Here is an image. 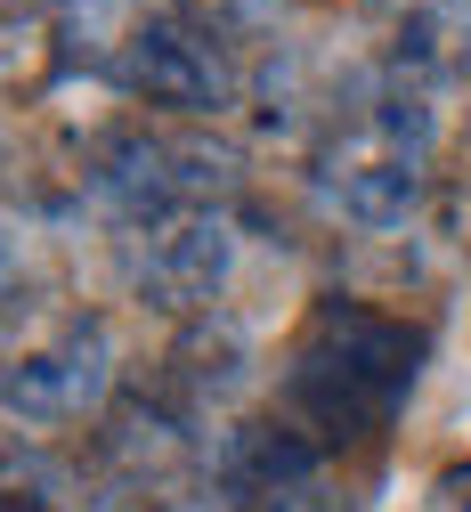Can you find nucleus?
<instances>
[{"label": "nucleus", "instance_id": "nucleus-15", "mask_svg": "<svg viewBox=\"0 0 471 512\" xmlns=\"http://www.w3.org/2000/svg\"><path fill=\"white\" fill-rule=\"evenodd\" d=\"M17 301H25V277H17V244L0 236V326L17 317Z\"/></svg>", "mask_w": 471, "mask_h": 512}, {"label": "nucleus", "instance_id": "nucleus-5", "mask_svg": "<svg viewBox=\"0 0 471 512\" xmlns=\"http://www.w3.org/2000/svg\"><path fill=\"white\" fill-rule=\"evenodd\" d=\"M236 236H244V204H187V212H155V220H122L114 252L139 301H155L163 317H212L228 269H236Z\"/></svg>", "mask_w": 471, "mask_h": 512}, {"label": "nucleus", "instance_id": "nucleus-3", "mask_svg": "<svg viewBox=\"0 0 471 512\" xmlns=\"http://www.w3.org/2000/svg\"><path fill=\"white\" fill-rule=\"evenodd\" d=\"M106 407H114L106 317L65 293L17 301V317L0 326V415L33 431H74V423H106Z\"/></svg>", "mask_w": 471, "mask_h": 512}, {"label": "nucleus", "instance_id": "nucleus-13", "mask_svg": "<svg viewBox=\"0 0 471 512\" xmlns=\"http://www.w3.org/2000/svg\"><path fill=\"white\" fill-rule=\"evenodd\" d=\"M431 512H471V456L439 464V480H431Z\"/></svg>", "mask_w": 471, "mask_h": 512}, {"label": "nucleus", "instance_id": "nucleus-9", "mask_svg": "<svg viewBox=\"0 0 471 512\" xmlns=\"http://www.w3.org/2000/svg\"><path fill=\"white\" fill-rule=\"evenodd\" d=\"M236 382H244V334L228 326V317H187V326L171 334V358H163L155 391L195 423L204 407H220Z\"/></svg>", "mask_w": 471, "mask_h": 512}, {"label": "nucleus", "instance_id": "nucleus-2", "mask_svg": "<svg viewBox=\"0 0 471 512\" xmlns=\"http://www.w3.org/2000/svg\"><path fill=\"white\" fill-rule=\"evenodd\" d=\"M439 131H431V98H415L407 82H390L382 66L366 82H350L317 114L309 139V179L317 196L358 220V228H407L431 187H439Z\"/></svg>", "mask_w": 471, "mask_h": 512}, {"label": "nucleus", "instance_id": "nucleus-11", "mask_svg": "<svg viewBox=\"0 0 471 512\" xmlns=\"http://www.w3.org/2000/svg\"><path fill=\"white\" fill-rule=\"evenodd\" d=\"M0 512H65V496H57L49 464H41V456H25L9 431H0Z\"/></svg>", "mask_w": 471, "mask_h": 512}, {"label": "nucleus", "instance_id": "nucleus-6", "mask_svg": "<svg viewBox=\"0 0 471 512\" xmlns=\"http://www.w3.org/2000/svg\"><path fill=\"white\" fill-rule=\"evenodd\" d=\"M382 74L407 82L415 98L471 90V0H390Z\"/></svg>", "mask_w": 471, "mask_h": 512}, {"label": "nucleus", "instance_id": "nucleus-7", "mask_svg": "<svg viewBox=\"0 0 471 512\" xmlns=\"http://www.w3.org/2000/svg\"><path fill=\"white\" fill-rule=\"evenodd\" d=\"M317 447L285 423V415H244L236 431H220V447H212V488L228 496V504H285L293 488H309L317 480Z\"/></svg>", "mask_w": 471, "mask_h": 512}, {"label": "nucleus", "instance_id": "nucleus-10", "mask_svg": "<svg viewBox=\"0 0 471 512\" xmlns=\"http://www.w3.org/2000/svg\"><path fill=\"white\" fill-rule=\"evenodd\" d=\"M431 220H439V236L471 261V122L447 139V155H439V187H431Z\"/></svg>", "mask_w": 471, "mask_h": 512}, {"label": "nucleus", "instance_id": "nucleus-4", "mask_svg": "<svg viewBox=\"0 0 471 512\" xmlns=\"http://www.w3.org/2000/svg\"><path fill=\"white\" fill-rule=\"evenodd\" d=\"M98 74L163 122H212L228 106H244L252 90V57H236L228 41H212L195 17H179L171 0L163 9H139L106 49H98Z\"/></svg>", "mask_w": 471, "mask_h": 512}, {"label": "nucleus", "instance_id": "nucleus-12", "mask_svg": "<svg viewBox=\"0 0 471 512\" xmlns=\"http://www.w3.org/2000/svg\"><path fill=\"white\" fill-rule=\"evenodd\" d=\"M106 512H212V472H204V480H171V488H130V496H106Z\"/></svg>", "mask_w": 471, "mask_h": 512}, {"label": "nucleus", "instance_id": "nucleus-8", "mask_svg": "<svg viewBox=\"0 0 471 512\" xmlns=\"http://www.w3.org/2000/svg\"><path fill=\"white\" fill-rule=\"evenodd\" d=\"M74 66V9L65 0H0V106H33Z\"/></svg>", "mask_w": 471, "mask_h": 512}, {"label": "nucleus", "instance_id": "nucleus-14", "mask_svg": "<svg viewBox=\"0 0 471 512\" xmlns=\"http://www.w3.org/2000/svg\"><path fill=\"white\" fill-rule=\"evenodd\" d=\"M268 512H350V496L325 488V480H309V488H293L285 504H268Z\"/></svg>", "mask_w": 471, "mask_h": 512}, {"label": "nucleus", "instance_id": "nucleus-1", "mask_svg": "<svg viewBox=\"0 0 471 512\" xmlns=\"http://www.w3.org/2000/svg\"><path fill=\"white\" fill-rule=\"evenodd\" d=\"M423 358H431V334L407 309H382L366 293H325V301H309L301 334L285 350L277 415L317 456H342V447L390 431V415L407 407Z\"/></svg>", "mask_w": 471, "mask_h": 512}]
</instances>
